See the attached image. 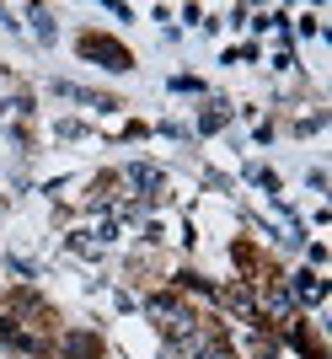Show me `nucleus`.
<instances>
[{"instance_id": "1", "label": "nucleus", "mask_w": 332, "mask_h": 359, "mask_svg": "<svg viewBox=\"0 0 332 359\" xmlns=\"http://www.w3.org/2000/svg\"><path fill=\"white\" fill-rule=\"evenodd\" d=\"M81 54H86V60H102L107 70H129V54H123L118 43H102V38H86V43H81Z\"/></svg>"}, {"instance_id": "2", "label": "nucleus", "mask_w": 332, "mask_h": 359, "mask_svg": "<svg viewBox=\"0 0 332 359\" xmlns=\"http://www.w3.org/2000/svg\"><path fill=\"white\" fill-rule=\"evenodd\" d=\"M123 177L134 182V188H145V194H161V172H155V166H145V161H134Z\"/></svg>"}, {"instance_id": "3", "label": "nucleus", "mask_w": 332, "mask_h": 359, "mask_svg": "<svg viewBox=\"0 0 332 359\" xmlns=\"http://www.w3.org/2000/svg\"><path fill=\"white\" fill-rule=\"evenodd\" d=\"M321 295H327V285H321V279H311V273H300V300H311V306H317Z\"/></svg>"}, {"instance_id": "4", "label": "nucleus", "mask_w": 332, "mask_h": 359, "mask_svg": "<svg viewBox=\"0 0 332 359\" xmlns=\"http://www.w3.org/2000/svg\"><path fill=\"white\" fill-rule=\"evenodd\" d=\"M32 32H38L43 43H54V16H48V11H32Z\"/></svg>"}]
</instances>
